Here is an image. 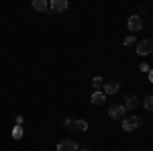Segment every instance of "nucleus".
<instances>
[{"mask_svg": "<svg viewBox=\"0 0 153 151\" xmlns=\"http://www.w3.org/2000/svg\"><path fill=\"white\" fill-rule=\"evenodd\" d=\"M33 8L39 12H45L49 8V2H45V0H33Z\"/></svg>", "mask_w": 153, "mask_h": 151, "instance_id": "10", "label": "nucleus"}, {"mask_svg": "<svg viewBox=\"0 0 153 151\" xmlns=\"http://www.w3.org/2000/svg\"><path fill=\"white\" fill-rule=\"evenodd\" d=\"M90 102H92L94 106H102V104L106 102V94L98 90V92H94V94H92V98H90Z\"/></svg>", "mask_w": 153, "mask_h": 151, "instance_id": "8", "label": "nucleus"}, {"mask_svg": "<svg viewBox=\"0 0 153 151\" xmlns=\"http://www.w3.org/2000/svg\"><path fill=\"white\" fill-rule=\"evenodd\" d=\"M71 129L78 131V133H84V131H88V123H86V121H74Z\"/></svg>", "mask_w": 153, "mask_h": 151, "instance_id": "11", "label": "nucleus"}, {"mask_svg": "<svg viewBox=\"0 0 153 151\" xmlns=\"http://www.w3.org/2000/svg\"><path fill=\"white\" fill-rule=\"evenodd\" d=\"M125 115H127L125 104H114V106H110V108H108V116H110L112 121H123Z\"/></svg>", "mask_w": 153, "mask_h": 151, "instance_id": "2", "label": "nucleus"}, {"mask_svg": "<svg viewBox=\"0 0 153 151\" xmlns=\"http://www.w3.org/2000/svg\"><path fill=\"white\" fill-rule=\"evenodd\" d=\"M137 104H139L137 96H127V100H125V108H127V110H135Z\"/></svg>", "mask_w": 153, "mask_h": 151, "instance_id": "9", "label": "nucleus"}, {"mask_svg": "<svg viewBox=\"0 0 153 151\" xmlns=\"http://www.w3.org/2000/svg\"><path fill=\"white\" fill-rule=\"evenodd\" d=\"M23 135H25V131H23V127L21 125H14V129H12V139H23Z\"/></svg>", "mask_w": 153, "mask_h": 151, "instance_id": "12", "label": "nucleus"}, {"mask_svg": "<svg viewBox=\"0 0 153 151\" xmlns=\"http://www.w3.org/2000/svg\"><path fill=\"white\" fill-rule=\"evenodd\" d=\"M63 125L71 129V125H74V118H71V116H68V118H63Z\"/></svg>", "mask_w": 153, "mask_h": 151, "instance_id": "16", "label": "nucleus"}, {"mask_svg": "<svg viewBox=\"0 0 153 151\" xmlns=\"http://www.w3.org/2000/svg\"><path fill=\"white\" fill-rule=\"evenodd\" d=\"M139 70H141V71H147V74H149V70H151V68H149L147 63H141V65H139Z\"/></svg>", "mask_w": 153, "mask_h": 151, "instance_id": "17", "label": "nucleus"}, {"mask_svg": "<svg viewBox=\"0 0 153 151\" xmlns=\"http://www.w3.org/2000/svg\"><path fill=\"white\" fill-rule=\"evenodd\" d=\"M143 106H145V110H153V96H145L143 98Z\"/></svg>", "mask_w": 153, "mask_h": 151, "instance_id": "14", "label": "nucleus"}, {"mask_svg": "<svg viewBox=\"0 0 153 151\" xmlns=\"http://www.w3.org/2000/svg\"><path fill=\"white\" fill-rule=\"evenodd\" d=\"M68 8H70L68 0H51L49 2V10H53V12H63V10H68Z\"/></svg>", "mask_w": 153, "mask_h": 151, "instance_id": "6", "label": "nucleus"}, {"mask_svg": "<svg viewBox=\"0 0 153 151\" xmlns=\"http://www.w3.org/2000/svg\"><path fill=\"white\" fill-rule=\"evenodd\" d=\"M120 125H123V131L133 133L135 129H139L143 125V121H141V116H137V115H129V116H125V118L120 121Z\"/></svg>", "mask_w": 153, "mask_h": 151, "instance_id": "1", "label": "nucleus"}, {"mask_svg": "<svg viewBox=\"0 0 153 151\" xmlns=\"http://www.w3.org/2000/svg\"><path fill=\"white\" fill-rule=\"evenodd\" d=\"M137 53L139 55H149L153 53V39H143L137 43Z\"/></svg>", "mask_w": 153, "mask_h": 151, "instance_id": "3", "label": "nucleus"}, {"mask_svg": "<svg viewBox=\"0 0 153 151\" xmlns=\"http://www.w3.org/2000/svg\"><path fill=\"white\" fill-rule=\"evenodd\" d=\"M80 147H78V143L74 139H63L57 143V151H78Z\"/></svg>", "mask_w": 153, "mask_h": 151, "instance_id": "5", "label": "nucleus"}, {"mask_svg": "<svg viewBox=\"0 0 153 151\" xmlns=\"http://www.w3.org/2000/svg\"><path fill=\"white\" fill-rule=\"evenodd\" d=\"M120 90V84L118 82H104V86H102V92L106 96H110V94H117Z\"/></svg>", "mask_w": 153, "mask_h": 151, "instance_id": "7", "label": "nucleus"}, {"mask_svg": "<svg viewBox=\"0 0 153 151\" xmlns=\"http://www.w3.org/2000/svg\"><path fill=\"white\" fill-rule=\"evenodd\" d=\"M127 27H129L131 33H139L143 29V19L139 16V14H133V16H129V23H127Z\"/></svg>", "mask_w": 153, "mask_h": 151, "instance_id": "4", "label": "nucleus"}, {"mask_svg": "<svg viewBox=\"0 0 153 151\" xmlns=\"http://www.w3.org/2000/svg\"><path fill=\"white\" fill-rule=\"evenodd\" d=\"M147 76H149V82L153 84V70H149V74H147Z\"/></svg>", "mask_w": 153, "mask_h": 151, "instance_id": "18", "label": "nucleus"}, {"mask_svg": "<svg viewBox=\"0 0 153 151\" xmlns=\"http://www.w3.org/2000/svg\"><path fill=\"white\" fill-rule=\"evenodd\" d=\"M78 151H90V149H86V147H82V149H78Z\"/></svg>", "mask_w": 153, "mask_h": 151, "instance_id": "19", "label": "nucleus"}, {"mask_svg": "<svg viewBox=\"0 0 153 151\" xmlns=\"http://www.w3.org/2000/svg\"><path fill=\"white\" fill-rule=\"evenodd\" d=\"M133 43H137V39H135V35H129L127 39H125V41H123V45H127V47H129V45H133Z\"/></svg>", "mask_w": 153, "mask_h": 151, "instance_id": "15", "label": "nucleus"}, {"mask_svg": "<svg viewBox=\"0 0 153 151\" xmlns=\"http://www.w3.org/2000/svg\"><path fill=\"white\" fill-rule=\"evenodd\" d=\"M92 86H94V90L98 92V90H100V88L104 86V80H102L100 76H94V78H92Z\"/></svg>", "mask_w": 153, "mask_h": 151, "instance_id": "13", "label": "nucleus"}]
</instances>
